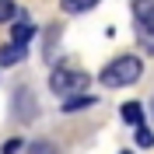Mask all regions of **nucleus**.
I'll use <instances>...</instances> for the list:
<instances>
[{
    "label": "nucleus",
    "mask_w": 154,
    "mask_h": 154,
    "mask_svg": "<svg viewBox=\"0 0 154 154\" xmlns=\"http://www.w3.org/2000/svg\"><path fill=\"white\" fill-rule=\"evenodd\" d=\"M133 28H137V42L154 53V0H133Z\"/></svg>",
    "instance_id": "obj_3"
},
{
    "label": "nucleus",
    "mask_w": 154,
    "mask_h": 154,
    "mask_svg": "<svg viewBox=\"0 0 154 154\" xmlns=\"http://www.w3.org/2000/svg\"><path fill=\"white\" fill-rule=\"evenodd\" d=\"M14 105H18V116L21 119H28L35 109H28V88H18V95H14Z\"/></svg>",
    "instance_id": "obj_9"
},
{
    "label": "nucleus",
    "mask_w": 154,
    "mask_h": 154,
    "mask_svg": "<svg viewBox=\"0 0 154 154\" xmlns=\"http://www.w3.org/2000/svg\"><path fill=\"white\" fill-rule=\"evenodd\" d=\"M151 109H154V105H151Z\"/></svg>",
    "instance_id": "obj_15"
},
{
    "label": "nucleus",
    "mask_w": 154,
    "mask_h": 154,
    "mask_svg": "<svg viewBox=\"0 0 154 154\" xmlns=\"http://www.w3.org/2000/svg\"><path fill=\"white\" fill-rule=\"evenodd\" d=\"M21 60H25V46H14V42H11V46L0 49V67H14Z\"/></svg>",
    "instance_id": "obj_6"
},
{
    "label": "nucleus",
    "mask_w": 154,
    "mask_h": 154,
    "mask_svg": "<svg viewBox=\"0 0 154 154\" xmlns=\"http://www.w3.org/2000/svg\"><path fill=\"white\" fill-rule=\"evenodd\" d=\"M49 88H53V95L60 98H74V95H84L88 88H91V77L84 70H53L49 74Z\"/></svg>",
    "instance_id": "obj_2"
},
{
    "label": "nucleus",
    "mask_w": 154,
    "mask_h": 154,
    "mask_svg": "<svg viewBox=\"0 0 154 154\" xmlns=\"http://www.w3.org/2000/svg\"><path fill=\"white\" fill-rule=\"evenodd\" d=\"M32 154H56V147L49 140H38V144H32Z\"/></svg>",
    "instance_id": "obj_12"
},
{
    "label": "nucleus",
    "mask_w": 154,
    "mask_h": 154,
    "mask_svg": "<svg viewBox=\"0 0 154 154\" xmlns=\"http://www.w3.org/2000/svg\"><path fill=\"white\" fill-rule=\"evenodd\" d=\"M140 74H144V63H140V56H133V53H123V56H116L109 67H102V74H98V81L105 88H130L140 81Z\"/></svg>",
    "instance_id": "obj_1"
},
{
    "label": "nucleus",
    "mask_w": 154,
    "mask_h": 154,
    "mask_svg": "<svg viewBox=\"0 0 154 154\" xmlns=\"http://www.w3.org/2000/svg\"><path fill=\"white\" fill-rule=\"evenodd\" d=\"M88 105H98V95H74V98H63V112H77V109H88Z\"/></svg>",
    "instance_id": "obj_7"
},
{
    "label": "nucleus",
    "mask_w": 154,
    "mask_h": 154,
    "mask_svg": "<svg viewBox=\"0 0 154 154\" xmlns=\"http://www.w3.org/2000/svg\"><path fill=\"white\" fill-rule=\"evenodd\" d=\"M32 38H35V28H32L28 21H18V25L11 28V42H14V46H25V49H28Z\"/></svg>",
    "instance_id": "obj_5"
},
{
    "label": "nucleus",
    "mask_w": 154,
    "mask_h": 154,
    "mask_svg": "<svg viewBox=\"0 0 154 154\" xmlns=\"http://www.w3.org/2000/svg\"><path fill=\"white\" fill-rule=\"evenodd\" d=\"M18 151H21V140H18V137H11L7 144H4V151H0V154H18Z\"/></svg>",
    "instance_id": "obj_13"
},
{
    "label": "nucleus",
    "mask_w": 154,
    "mask_h": 154,
    "mask_svg": "<svg viewBox=\"0 0 154 154\" xmlns=\"http://www.w3.org/2000/svg\"><path fill=\"white\" fill-rule=\"evenodd\" d=\"M137 147H147V151L154 147V133H151V126H137Z\"/></svg>",
    "instance_id": "obj_10"
},
{
    "label": "nucleus",
    "mask_w": 154,
    "mask_h": 154,
    "mask_svg": "<svg viewBox=\"0 0 154 154\" xmlns=\"http://www.w3.org/2000/svg\"><path fill=\"white\" fill-rule=\"evenodd\" d=\"M119 116H123V123L126 126H144V105H140V102H126L123 109H119Z\"/></svg>",
    "instance_id": "obj_4"
},
{
    "label": "nucleus",
    "mask_w": 154,
    "mask_h": 154,
    "mask_svg": "<svg viewBox=\"0 0 154 154\" xmlns=\"http://www.w3.org/2000/svg\"><path fill=\"white\" fill-rule=\"evenodd\" d=\"M119 154H133V151H119Z\"/></svg>",
    "instance_id": "obj_14"
},
{
    "label": "nucleus",
    "mask_w": 154,
    "mask_h": 154,
    "mask_svg": "<svg viewBox=\"0 0 154 154\" xmlns=\"http://www.w3.org/2000/svg\"><path fill=\"white\" fill-rule=\"evenodd\" d=\"M14 14H18V4H14V0H0V25L11 21Z\"/></svg>",
    "instance_id": "obj_11"
},
{
    "label": "nucleus",
    "mask_w": 154,
    "mask_h": 154,
    "mask_svg": "<svg viewBox=\"0 0 154 154\" xmlns=\"http://www.w3.org/2000/svg\"><path fill=\"white\" fill-rule=\"evenodd\" d=\"M60 7L67 11V14H84V11L98 7V0H60Z\"/></svg>",
    "instance_id": "obj_8"
}]
</instances>
